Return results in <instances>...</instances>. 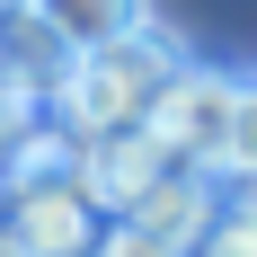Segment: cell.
I'll use <instances>...</instances> for the list:
<instances>
[{"mask_svg":"<svg viewBox=\"0 0 257 257\" xmlns=\"http://www.w3.org/2000/svg\"><path fill=\"white\" fill-rule=\"evenodd\" d=\"M186 71V45L178 36H160V27H142V36H124V45L89 53V62H62L53 71V106H62V133L80 142H115V133H142V115L160 106V89Z\"/></svg>","mask_w":257,"mask_h":257,"instance_id":"obj_1","label":"cell"},{"mask_svg":"<svg viewBox=\"0 0 257 257\" xmlns=\"http://www.w3.org/2000/svg\"><path fill=\"white\" fill-rule=\"evenodd\" d=\"M231 106H239V80L231 71L186 62V71L160 89V106L142 115V133L160 142L169 169H204V178H213V160H222V142H231Z\"/></svg>","mask_w":257,"mask_h":257,"instance_id":"obj_2","label":"cell"},{"mask_svg":"<svg viewBox=\"0 0 257 257\" xmlns=\"http://www.w3.org/2000/svg\"><path fill=\"white\" fill-rule=\"evenodd\" d=\"M0 239H9L18 257H98V239H106V213L89 204L71 178L9 186V195H0Z\"/></svg>","mask_w":257,"mask_h":257,"instance_id":"obj_3","label":"cell"},{"mask_svg":"<svg viewBox=\"0 0 257 257\" xmlns=\"http://www.w3.org/2000/svg\"><path fill=\"white\" fill-rule=\"evenodd\" d=\"M160 178H169V160H160L151 133H115V142H80V151H71V186L106 213V222H124Z\"/></svg>","mask_w":257,"mask_h":257,"instance_id":"obj_4","label":"cell"},{"mask_svg":"<svg viewBox=\"0 0 257 257\" xmlns=\"http://www.w3.org/2000/svg\"><path fill=\"white\" fill-rule=\"evenodd\" d=\"M27 27H36L62 62H89V53L142 36V27H151V0H27Z\"/></svg>","mask_w":257,"mask_h":257,"instance_id":"obj_5","label":"cell"},{"mask_svg":"<svg viewBox=\"0 0 257 257\" xmlns=\"http://www.w3.org/2000/svg\"><path fill=\"white\" fill-rule=\"evenodd\" d=\"M213 213H222V186L204 178V169H169V178L151 186V195H142V204L124 213V231H151V239H169V248H195V239H204V222Z\"/></svg>","mask_w":257,"mask_h":257,"instance_id":"obj_6","label":"cell"},{"mask_svg":"<svg viewBox=\"0 0 257 257\" xmlns=\"http://www.w3.org/2000/svg\"><path fill=\"white\" fill-rule=\"evenodd\" d=\"M186 257H257V186L239 195V204H222V213H213V222H204V239H195Z\"/></svg>","mask_w":257,"mask_h":257,"instance_id":"obj_7","label":"cell"},{"mask_svg":"<svg viewBox=\"0 0 257 257\" xmlns=\"http://www.w3.org/2000/svg\"><path fill=\"white\" fill-rule=\"evenodd\" d=\"M222 178L257 186V80H239V106H231V142H222V160H213Z\"/></svg>","mask_w":257,"mask_h":257,"instance_id":"obj_8","label":"cell"},{"mask_svg":"<svg viewBox=\"0 0 257 257\" xmlns=\"http://www.w3.org/2000/svg\"><path fill=\"white\" fill-rule=\"evenodd\" d=\"M98 257H178V248H169V239H151V231H124V222H106Z\"/></svg>","mask_w":257,"mask_h":257,"instance_id":"obj_9","label":"cell"},{"mask_svg":"<svg viewBox=\"0 0 257 257\" xmlns=\"http://www.w3.org/2000/svg\"><path fill=\"white\" fill-rule=\"evenodd\" d=\"M0 257H18V248H9V239H0Z\"/></svg>","mask_w":257,"mask_h":257,"instance_id":"obj_10","label":"cell"}]
</instances>
